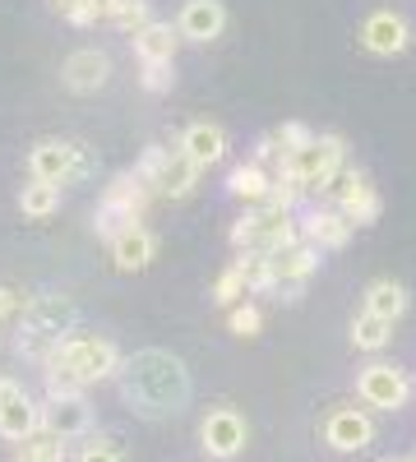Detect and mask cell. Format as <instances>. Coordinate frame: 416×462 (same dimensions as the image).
Wrapping results in <instances>:
<instances>
[{
  "mask_svg": "<svg viewBox=\"0 0 416 462\" xmlns=\"http://www.w3.org/2000/svg\"><path fill=\"white\" fill-rule=\"evenodd\" d=\"M116 389L125 398V407H134V416L143 420H171L190 407V370L180 356L162 352V346H143L134 356H121L116 370Z\"/></svg>",
  "mask_w": 416,
  "mask_h": 462,
  "instance_id": "cell-1",
  "label": "cell"
},
{
  "mask_svg": "<svg viewBox=\"0 0 416 462\" xmlns=\"http://www.w3.org/2000/svg\"><path fill=\"white\" fill-rule=\"evenodd\" d=\"M74 300L69 296H32L28 300V310L19 315V356L37 361V365H47L56 352H60V342L74 333Z\"/></svg>",
  "mask_w": 416,
  "mask_h": 462,
  "instance_id": "cell-2",
  "label": "cell"
},
{
  "mask_svg": "<svg viewBox=\"0 0 416 462\" xmlns=\"http://www.w3.org/2000/svg\"><path fill=\"white\" fill-rule=\"evenodd\" d=\"M343 152H347V143L337 134H315L306 148L287 152V158L278 162V176L291 180L296 189H315V195H324L328 180L343 171Z\"/></svg>",
  "mask_w": 416,
  "mask_h": 462,
  "instance_id": "cell-3",
  "label": "cell"
},
{
  "mask_svg": "<svg viewBox=\"0 0 416 462\" xmlns=\"http://www.w3.org/2000/svg\"><path fill=\"white\" fill-rule=\"evenodd\" d=\"M296 241H300V222L287 208H250L232 226V245L241 254H259V259H273Z\"/></svg>",
  "mask_w": 416,
  "mask_h": 462,
  "instance_id": "cell-4",
  "label": "cell"
},
{
  "mask_svg": "<svg viewBox=\"0 0 416 462\" xmlns=\"http://www.w3.org/2000/svg\"><path fill=\"white\" fill-rule=\"evenodd\" d=\"M148 199H153V189H148V185H143V180H139L134 171H121L116 180H111V185L102 189V204H97V213H93V226H97V236L116 241L121 231L139 226V217H143Z\"/></svg>",
  "mask_w": 416,
  "mask_h": 462,
  "instance_id": "cell-5",
  "label": "cell"
},
{
  "mask_svg": "<svg viewBox=\"0 0 416 462\" xmlns=\"http://www.w3.org/2000/svg\"><path fill=\"white\" fill-rule=\"evenodd\" d=\"M134 176L162 199H185V195H195V185H199V167L185 158L180 148H158V143L143 148Z\"/></svg>",
  "mask_w": 416,
  "mask_h": 462,
  "instance_id": "cell-6",
  "label": "cell"
},
{
  "mask_svg": "<svg viewBox=\"0 0 416 462\" xmlns=\"http://www.w3.org/2000/svg\"><path fill=\"white\" fill-rule=\"evenodd\" d=\"M51 361H60V365H65L74 379H79V383L116 379V370H121V352H116V342H111V337H97V333H69Z\"/></svg>",
  "mask_w": 416,
  "mask_h": 462,
  "instance_id": "cell-7",
  "label": "cell"
},
{
  "mask_svg": "<svg viewBox=\"0 0 416 462\" xmlns=\"http://www.w3.org/2000/svg\"><path fill=\"white\" fill-rule=\"evenodd\" d=\"M28 171L32 180H47V185H69L93 171L88 162V148L84 143H65V139H37L28 152Z\"/></svg>",
  "mask_w": 416,
  "mask_h": 462,
  "instance_id": "cell-8",
  "label": "cell"
},
{
  "mask_svg": "<svg viewBox=\"0 0 416 462\" xmlns=\"http://www.w3.org/2000/svg\"><path fill=\"white\" fill-rule=\"evenodd\" d=\"M324 195L333 199V208L343 213L352 226H370L374 217H380V208H384V204H380V189H374L370 176L356 171V167H343V171H337V176L328 180Z\"/></svg>",
  "mask_w": 416,
  "mask_h": 462,
  "instance_id": "cell-9",
  "label": "cell"
},
{
  "mask_svg": "<svg viewBox=\"0 0 416 462\" xmlns=\"http://www.w3.org/2000/svg\"><path fill=\"white\" fill-rule=\"evenodd\" d=\"M356 398H361L365 407L398 411V407H407V398H411V379H407V370H398L393 361H370V365L356 374Z\"/></svg>",
  "mask_w": 416,
  "mask_h": 462,
  "instance_id": "cell-10",
  "label": "cell"
},
{
  "mask_svg": "<svg viewBox=\"0 0 416 462\" xmlns=\"http://www.w3.org/2000/svg\"><path fill=\"white\" fill-rule=\"evenodd\" d=\"M32 430H42V407L23 393L19 379L0 374V439L23 444Z\"/></svg>",
  "mask_w": 416,
  "mask_h": 462,
  "instance_id": "cell-11",
  "label": "cell"
},
{
  "mask_svg": "<svg viewBox=\"0 0 416 462\" xmlns=\"http://www.w3.org/2000/svg\"><path fill=\"white\" fill-rule=\"evenodd\" d=\"M361 47L370 51V56H402L407 47H411V28H407V19L402 14H393V10H370L365 19H361Z\"/></svg>",
  "mask_w": 416,
  "mask_h": 462,
  "instance_id": "cell-12",
  "label": "cell"
},
{
  "mask_svg": "<svg viewBox=\"0 0 416 462\" xmlns=\"http://www.w3.org/2000/svg\"><path fill=\"white\" fill-rule=\"evenodd\" d=\"M324 444L337 453H361L374 444V420L361 407H333L324 420Z\"/></svg>",
  "mask_w": 416,
  "mask_h": 462,
  "instance_id": "cell-13",
  "label": "cell"
},
{
  "mask_svg": "<svg viewBox=\"0 0 416 462\" xmlns=\"http://www.w3.org/2000/svg\"><path fill=\"white\" fill-rule=\"evenodd\" d=\"M199 439H204V453L208 457H222V462L236 457L245 448V420H241V411H232V407L208 411L204 426H199Z\"/></svg>",
  "mask_w": 416,
  "mask_h": 462,
  "instance_id": "cell-14",
  "label": "cell"
},
{
  "mask_svg": "<svg viewBox=\"0 0 416 462\" xmlns=\"http://www.w3.org/2000/svg\"><path fill=\"white\" fill-rule=\"evenodd\" d=\"M42 430H51L56 439H79L93 430V407L84 393H74V398H47L42 407Z\"/></svg>",
  "mask_w": 416,
  "mask_h": 462,
  "instance_id": "cell-15",
  "label": "cell"
},
{
  "mask_svg": "<svg viewBox=\"0 0 416 462\" xmlns=\"http://www.w3.org/2000/svg\"><path fill=\"white\" fill-rule=\"evenodd\" d=\"M60 79L69 93H97L106 79H111V56L97 51V47H79L69 51L65 65H60Z\"/></svg>",
  "mask_w": 416,
  "mask_h": 462,
  "instance_id": "cell-16",
  "label": "cell"
},
{
  "mask_svg": "<svg viewBox=\"0 0 416 462\" xmlns=\"http://www.w3.org/2000/svg\"><path fill=\"white\" fill-rule=\"evenodd\" d=\"M222 28H226L222 0H185L180 5V19H176L180 42H213V37H222Z\"/></svg>",
  "mask_w": 416,
  "mask_h": 462,
  "instance_id": "cell-17",
  "label": "cell"
},
{
  "mask_svg": "<svg viewBox=\"0 0 416 462\" xmlns=\"http://www.w3.org/2000/svg\"><path fill=\"white\" fill-rule=\"evenodd\" d=\"M269 263H273V287L291 291V300H296V296H300V287H306V282H310V273L319 268V250H315V245H306V241H296V245H287L282 254H273Z\"/></svg>",
  "mask_w": 416,
  "mask_h": 462,
  "instance_id": "cell-18",
  "label": "cell"
},
{
  "mask_svg": "<svg viewBox=\"0 0 416 462\" xmlns=\"http://www.w3.org/2000/svg\"><path fill=\"white\" fill-rule=\"evenodd\" d=\"M300 241L315 250H343L352 241V222L337 208H310L306 222H300Z\"/></svg>",
  "mask_w": 416,
  "mask_h": 462,
  "instance_id": "cell-19",
  "label": "cell"
},
{
  "mask_svg": "<svg viewBox=\"0 0 416 462\" xmlns=\"http://www.w3.org/2000/svg\"><path fill=\"white\" fill-rule=\"evenodd\" d=\"M176 148L204 171V167H213V162L226 158V134H222V125H213V121H195V125H185V134H180Z\"/></svg>",
  "mask_w": 416,
  "mask_h": 462,
  "instance_id": "cell-20",
  "label": "cell"
},
{
  "mask_svg": "<svg viewBox=\"0 0 416 462\" xmlns=\"http://www.w3.org/2000/svg\"><path fill=\"white\" fill-rule=\"evenodd\" d=\"M153 254H158V236L148 226H130L111 241V263H116L121 273H139V268L153 263Z\"/></svg>",
  "mask_w": 416,
  "mask_h": 462,
  "instance_id": "cell-21",
  "label": "cell"
},
{
  "mask_svg": "<svg viewBox=\"0 0 416 462\" xmlns=\"http://www.w3.org/2000/svg\"><path fill=\"white\" fill-rule=\"evenodd\" d=\"M176 47H180V32L171 23H148L143 32H134V56L139 65H176Z\"/></svg>",
  "mask_w": 416,
  "mask_h": 462,
  "instance_id": "cell-22",
  "label": "cell"
},
{
  "mask_svg": "<svg viewBox=\"0 0 416 462\" xmlns=\"http://www.w3.org/2000/svg\"><path fill=\"white\" fill-rule=\"evenodd\" d=\"M269 189H273V176L263 171L259 162H241V167H232V176H226V195L250 204V208L269 204Z\"/></svg>",
  "mask_w": 416,
  "mask_h": 462,
  "instance_id": "cell-23",
  "label": "cell"
},
{
  "mask_svg": "<svg viewBox=\"0 0 416 462\" xmlns=\"http://www.w3.org/2000/svg\"><path fill=\"white\" fill-rule=\"evenodd\" d=\"M365 315H374V319H402L407 315V287L402 282H393V278H374L370 287H365Z\"/></svg>",
  "mask_w": 416,
  "mask_h": 462,
  "instance_id": "cell-24",
  "label": "cell"
},
{
  "mask_svg": "<svg viewBox=\"0 0 416 462\" xmlns=\"http://www.w3.org/2000/svg\"><path fill=\"white\" fill-rule=\"evenodd\" d=\"M106 23H116L121 32H143L153 23V5L148 0H106Z\"/></svg>",
  "mask_w": 416,
  "mask_h": 462,
  "instance_id": "cell-25",
  "label": "cell"
},
{
  "mask_svg": "<svg viewBox=\"0 0 416 462\" xmlns=\"http://www.w3.org/2000/svg\"><path fill=\"white\" fill-rule=\"evenodd\" d=\"M389 337H393V324L389 319H374L365 310L352 319V346H356V352H384Z\"/></svg>",
  "mask_w": 416,
  "mask_h": 462,
  "instance_id": "cell-26",
  "label": "cell"
},
{
  "mask_svg": "<svg viewBox=\"0 0 416 462\" xmlns=\"http://www.w3.org/2000/svg\"><path fill=\"white\" fill-rule=\"evenodd\" d=\"M19 208H23V217H51L56 208H60V185H47V180H32V185H23V195H19Z\"/></svg>",
  "mask_w": 416,
  "mask_h": 462,
  "instance_id": "cell-27",
  "label": "cell"
},
{
  "mask_svg": "<svg viewBox=\"0 0 416 462\" xmlns=\"http://www.w3.org/2000/svg\"><path fill=\"white\" fill-rule=\"evenodd\" d=\"M19 462H65V439H56L51 430H32L19 444Z\"/></svg>",
  "mask_w": 416,
  "mask_h": 462,
  "instance_id": "cell-28",
  "label": "cell"
},
{
  "mask_svg": "<svg viewBox=\"0 0 416 462\" xmlns=\"http://www.w3.org/2000/svg\"><path fill=\"white\" fill-rule=\"evenodd\" d=\"M245 291H250V287H245V263L232 259V263L217 273V282H213V300H217V305H241Z\"/></svg>",
  "mask_w": 416,
  "mask_h": 462,
  "instance_id": "cell-29",
  "label": "cell"
},
{
  "mask_svg": "<svg viewBox=\"0 0 416 462\" xmlns=\"http://www.w3.org/2000/svg\"><path fill=\"white\" fill-rule=\"evenodd\" d=\"M74 28H93V23H102L106 19V0H65V5H56Z\"/></svg>",
  "mask_w": 416,
  "mask_h": 462,
  "instance_id": "cell-30",
  "label": "cell"
},
{
  "mask_svg": "<svg viewBox=\"0 0 416 462\" xmlns=\"http://www.w3.org/2000/svg\"><path fill=\"white\" fill-rule=\"evenodd\" d=\"M226 328H232L236 337H254L263 328V310L250 305V300H241V305H232V315H226Z\"/></svg>",
  "mask_w": 416,
  "mask_h": 462,
  "instance_id": "cell-31",
  "label": "cell"
},
{
  "mask_svg": "<svg viewBox=\"0 0 416 462\" xmlns=\"http://www.w3.org/2000/svg\"><path fill=\"white\" fill-rule=\"evenodd\" d=\"M171 65H139V84L148 88V93H167L171 88Z\"/></svg>",
  "mask_w": 416,
  "mask_h": 462,
  "instance_id": "cell-32",
  "label": "cell"
},
{
  "mask_svg": "<svg viewBox=\"0 0 416 462\" xmlns=\"http://www.w3.org/2000/svg\"><path fill=\"white\" fill-rule=\"evenodd\" d=\"M28 310V296L23 291H14V287H0V324H19V315Z\"/></svg>",
  "mask_w": 416,
  "mask_h": 462,
  "instance_id": "cell-33",
  "label": "cell"
},
{
  "mask_svg": "<svg viewBox=\"0 0 416 462\" xmlns=\"http://www.w3.org/2000/svg\"><path fill=\"white\" fill-rule=\"evenodd\" d=\"M74 462H125V453L116 448V444H111V439H93L79 457H74Z\"/></svg>",
  "mask_w": 416,
  "mask_h": 462,
  "instance_id": "cell-34",
  "label": "cell"
},
{
  "mask_svg": "<svg viewBox=\"0 0 416 462\" xmlns=\"http://www.w3.org/2000/svg\"><path fill=\"white\" fill-rule=\"evenodd\" d=\"M384 462H402V457H384Z\"/></svg>",
  "mask_w": 416,
  "mask_h": 462,
  "instance_id": "cell-35",
  "label": "cell"
},
{
  "mask_svg": "<svg viewBox=\"0 0 416 462\" xmlns=\"http://www.w3.org/2000/svg\"><path fill=\"white\" fill-rule=\"evenodd\" d=\"M51 5H65V0H51Z\"/></svg>",
  "mask_w": 416,
  "mask_h": 462,
  "instance_id": "cell-36",
  "label": "cell"
}]
</instances>
